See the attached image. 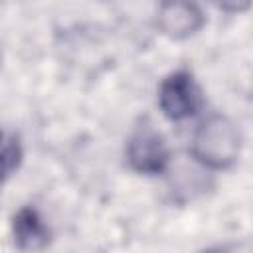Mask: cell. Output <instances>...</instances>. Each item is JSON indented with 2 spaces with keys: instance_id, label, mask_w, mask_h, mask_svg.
<instances>
[{
  "instance_id": "6da1fadb",
  "label": "cell",
  "mask_w": 253,
  "mask_h": 253,
  "mask_svg": "<svg viewBox=\"0 0 253 253\" xmlns=\"http://www.w3.org/2000/svg\"><path fill=\"white\" fill-rule=\"evenodd\" d=\"M241 142V130L231 119L211 115L194 130L192 154L202 166L225 170L239 160Z\"/></svg>"
},
{
  "instance_id": "7a4b0ae2",
  "label": "cell",
  "mask_w": 253,
  "mask_h": 253,
  "mask_svg": "<svg viewBox=\"0 0 253 253\" xmlns=\"http://www.w3.org/2000/svg\"><path fill=\"white\" fill-rule=\"evenodd\" d=\"M158 105L170 121H184L194 117L202 105V89L194 75L186 69L170 73L158 89Z\"/></svg>"
},
{
  "instance_id": "3957f363",
  "label": "cell",
  "mask_w": 253,
  "mask_h": 253,
  "mask_svg": "<svg viewBox=\"0 0 253 253\" xmlns=\"http://www.w3.org/2000/svg\"><path fill=\"white\" fill-rule=\"evenodd\" d=\"M126 160L140 174H160L170 162V150L164 136L150 123H142L128 136Z\"/></svg>"
},
{
  "instance_id": "277c9868",
  "label": "cell",
  "mask_w": 253,
  "mask_h": 253,
  "mask_svg": "<svg viewBox=\"0 0 253 253\" xmlns=\"http://www.w3.org/2000/svg\"><path fill=\"white\" fill-rule=\"evenodd\" d=\"M204 12L196 0H162L158 26L172 40H186L204 26Z\"/></svg>"
},
{
  "instance_id": "5b68a950",
  "label": "cell",
  "mask_w": 253,
  "mask_h": 253,
  "mask_svg": "<svg viewBox=\"0 0 253 253\" xmlns=\"http://www.w3.org/2000/svg\"><path fill=\"white\" fill-rule=\"evenodd\" d=\"M12 233L16 245L24 251H38L49 243V229L34 208L18 210L12 219Z\"/></svg>"
},
{
  "instance_id": "8992f818",
  "label": "cell",
  "mask_w": 253,
  "mask_h": 253,
  "mask_svg": "<svg viewBox=\"0 0 253 253\" xmlns=\"http://www.w3.org/2000/svg\"><path fill=\"white\" fill-rule=\"evenodd\" d=\"M22 162V144L20 138L6 130L0 128V176L12 174Z\"/></svg>"
},
{
  "instance_id": "52a82bcc",
  "label": "cell",
  "mask_w": 253,
  "mask_h": 253,
  "mask_svg": "<svg viewBox=\"0 0 253 253\" xmlns=\"http://www.w3.org/2000/svg\"><path fill=\"white\" fill-rule=\"evenodd\" d=\"M215 4L225 10V12H231V14H239V12H245L251 4V0H215Z\"/></svg>"
},
{
  "instance_id": "ba28073f",
  "label": "cell",
  "mask_w": 253,
  "mask_h": 253,
  "mask_svg": "<svg viewBox=\"0 0 253 253\" xmlns=\"http://www.w3.org/2000/svg\"><path fill=\"white\" fill-rule=\"evenodd\" d=\"M0 178H2V176H0Z\"/></svg>"
}]
</instances>
